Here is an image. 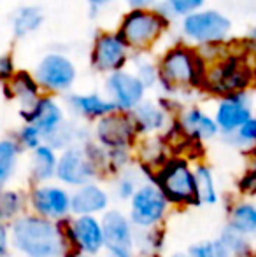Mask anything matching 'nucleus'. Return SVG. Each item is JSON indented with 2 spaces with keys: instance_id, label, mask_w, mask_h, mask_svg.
Masks as SVG:
<instances>
[{
  "instance_id": "f257e3e1",
  "label": "nucleus",
  "mask_w": 256,
  "mask_h": 257,
  "mask_svg": "<svg viewBox=\"0 0 256 257\" xmlns=\"http://www.w3.org/2000/svg\"><path fill=\"white\" fill-rule=\"evenodd\" d=\"M11 245L25 257H65L68 241L56 222L39 215H20L9 229Z\"/></svg>"
},
{
  "instance_id": "f03ea898",
  "label": "nucleus",
  "mask_w": 256,
  "mask_h": 257,
  "mask_svg": "<svg viewBox=\"0 0 256 257\" xmlns=\"http://www.w3.org/2000/svg\"><path fill=\"white\" fill-rule=\"evenodd\" d=\"M253 81V68L239 54H226L211 67H205L202 86L211 93L230 96L242 93Z\"/></svg>"
},
{
  "instance_id": "7ed1b4c3",
  "label": "nucleus",
  "mask_w": 256,
  "mask_h": 257,
  "mask_svg": "<svg viewBox=\"0 0 256 257\" xmlns=\"http://www.w3.org/2000/svg\"><path fill=\"white\" fill-rule=\"evenodd\" d=\"M205 63L204 58L188 48H174L163 56L158 68V79L165 89L179 88V86H202Z\"/></svg>"
},
{
  "instance_id": "20e7f679",
  "label": "nucleus",
  "mask_w": 256,
  "mask_h": 257,
  "mask_svg": "<svg viewBox=\"0 0 256 257\" xmlns=\"http://www.w3.org/2000/svg\"><path fill=\"white\" fill-rule=\"evenodd\" d=\"M156 186L163 193L167 203L192 205L195 200L193 170L186 159L172 158L156 173Z\"/></svg>"
},
{
  "instance_id": "39448f33",
  "label": "nucleus",
  "mask_w": 256,
  "mask_h": 257,
  "mask_svg": "<svg viewBox=\"0 0 256 257\" xmlns=\"http://www.w3.org/2000/svg\"><path fill=\"white\" fill-rule=\"evenodd\" d=\"M168 20L161 13L147 9H132L121 21L118 35L127 44V48H147L167 28Z\"/></svg>"
},
{
  "instance_id": "423d86ee",
  "label": "nucleus",
  "mask_w": 256,
  "mask_h": 257,
  "mask_svg": "<svg viewBox=\"0 0 256 257\" xmlns=\"http://www.w3.org/2000/svg\"><path fill=\"white\" fill-rule=\"evenodd\" d=\"M128 220L137 229H151L163 220L168 203L160 187L153 182H142L130 198Z\"/></svg>"
},
{
  "instance_id": "0eeeda50",
  "label": "nucleus",
  "mask_w": 256,
  "mask_h": 257,
  "mask_svg": "<svg viewBox=\"0 0 256 257\" xmlns=\"http://www.w3.org/2000/svg\"><path fill=\"white\" fill-rule=\"evenodd\" d=\"M99 175L95 161L88 153V147L70 146L56 159L55 177L65 186H84Z\"/></svg>"
},
{
  "instance_id": "6e6552de",
  "label": "nucleus",
  "mask_w": 256,
  "mask_h": 257,
  "mask_svg": "<svg viewBox=\"0 0 256 257\" xmlns=\"http://www.w3.org/2000/svg\"><path fill=\"white\" fill-rule=\"evenodd\" d=\"M104 248L109 257H133L135 254V240H133V227L128 217L120 210H109L104 213L102 220Z\"/></svg>"
},
{
  "instance_id": "1a4fd4ad",
  "label": "nucleus",
  "mask_w": 256,
  "mask_h": 257,
  "mask_svg": "<svg viewBox=\"0 0 256 257\" xmlns=\"http://www.w3.org/2000/svg\"><path fill=\"white\" fill-rule=\"evenodd\" d=\"M230 27V20L218 11H200L188 14L183 23L185 34L204 46H216L223 42L228 35Z\"/></svg>"
},
{
  "instance_id": "9d476101",
  "label": "nucleus",
  "mask_w": 256,
  "mask_h": 257,
  "mask_svg": "<svg viewBox=\"0 0 256 257\" xmlns=\"http://www.w3.org/2000/svg\"><path fill=\"white\" fill-rule=\"evenodd\" d=\"M68 245L77 248L79 255H97L104 248L100 220L95 215H77L63 229Z\"/></svg>"
},
{
  "instance_id": "9b49d317",
  "label": "nucleus",
  "mask_w": 256,
  "mask_h": 257,
  "mask_svg": "<svg viewBox=\"0 0 256 257\" xmlns=\"http://www.w3.org/2000/svg\"><path fill=\"white\" fill-rule=\"evenodd\" d=\"M30 205L34 215L48 220H62L70 213V194L62 186L41 184L30 193Z\"/></svg>"
},
{
  "instance_id": "f8f14e48",
  "label": "nucleus",
  "mask_w": 256,
  "mask_h": 257,
  "mask_svg": "<svg viewBox=\"0 0 256 257\" xmlns=\"http://www.w3.org/2000/svg\"><path fill=\"white\" fill-rule=\"evenodd\" d=\"M135 126L127 112H113L100 117L97 124V139L107 149H128L135 139Z\"/></svg>"
},
{
  "instance_id": "ddd939ff",
  "label": "nucleus",
  "mask_w": 256,
  "mask_h": 257,
  "mask_svg": "<svg viewBox=\"0 0 256 257\" xmlns=\"http://www.w3.org/2000/svg\"><path fill=\"white\" fill-rule=\"evenodd\" d=\"M75 81V68L63 54L51 53L42 58L37 67V84L51 91H65Z\"/></svg>"
},
{
  "instance_id": "4468645a",
  "label": "nucleus",
  "mask_w": 256,
  "mask_h": 257,
  "mask_svg": "<svg viewBox=\"0 0 256 257\" xmlns=\"http://www.w3.org/2000/svg\"><path fill=\"white\" fill-rule=\"evenodd\" d=\"M127 44L118 34H100L92 53V63L99 72H120L128 60Z\"/></svg>"
},
{
  "instance_id": "2eb2a0df",
  "label": "nucleus",
  "mask_w": 256,
  "mask_h": 257,
  "mask_svg": "<svg viewBox=\"0 0 256 257\" xmlns=\"http://www.w3.org/2000/svg\"><path fill=\"white\" fill-rule=\"evenodd\" d=\"M251 117H253L251 100L247 96V93L242 91L225 96L221 100V103L218 105V110H216L214 122L218 126V132L221 130L223 133L230 135V133H235Z\"/></svg>"
},
{
  "instance_id": "dca6fc26",
  "label": "nucleus",
  "mask_w": 256,
  "mask_h": 257,
  "mask_svg": "<svg viewBox=\"0 0 256 257\" xmlns=\"http://www.w3.org/2000/svg\"><path fill=\"white\" fill-rule=\"evenodd\" d=\"M107 89L113 96V103L120 112L133 110L144 98V86L135 75L127 72H114L107 79Z\"/></svg>"
},
{
  "instance_id": "f3484780",
  "label": "nucleus",
  "mask_w": 256,
  "mask_h": 257,
  "mask_svg": "<svg viewBox=\"0 0 256 257\" xmlns=\"http://www.w3.org/2000/svg\"><path fill=\"white\" fill-rule=\"evenodd\" d=\"M27 124H32L39 130L42 139H48L51 133H55L63 124L62 108L55 103V100L49 96L37 98V102L32 105L28 110L21 112Z\"/></svg>"
},
{
  "instance_id": "a211bd4d",
  "label": "nucleus",
  "mask_w": 256,
  "mask_h": 257,
  "mask_svg": "<svg viewBox=\"0 0 256 257\" xmlns=\"http://www.w3.org/2000/svg\"><path fill=\"white\" fill-rule=\"evenodd\" d=\"M109 206V194L97 184L90 182L75 187L70 194V213L77 215H95L106 212Z\"/></svg>"
},
{
  "instance_id": "6ab92c4d",
  "label": "nucleus",
  "mask_w": 256,
  "mask_h": 257,
  "mask_svg": "<svg viewBox=\"0 0 256 257\" xmlns=\"http://www.w3.org/2000/svg\"><path fill=\"white\" fill-rule=\"evenodd\" d=\"M181 130L195 140L212 139L218 133V126H216L214 119L209 117L200 108H190L183 114Z\"/></svg>"
},
{
  "instance_id": "aec40b11",
  "label": "nucleus",
  "mask_w": 256,
  "mask_h": 257,
  "mask_svg": "<svg viewBox=\"0 0 256 257\" xmlns=\"http://www.w3.org/2000/svg\"><path fill=\"white\" fill-rule=\"evenodd\" d=\"M130 117L135 126L137 133H153L165 126V112L158 105L151 102H140L133 110H130Z\"/></svg>"
},
{
  "instance_id": "412c9836",
  "label": "nucleus",
  "mask_w": 256,
  "mask_h": 257,
  "mask_svg": "<svg viewBox=\"0 0 256 257\" xmlns=\"http://www.w3.org/2000/svg\"><path fill=\"white\" fill-rule=\"evenodd\" d=\"M56 154L55 149H51L46 144H41L37 149L32 153V163H30V175L35 182L46 184L55 177L56 170Z\"/></svg>"
},
{
  "instance_id": "4be33fe9",
  "label": "nucleus",
  "mask_w": 256,
  "mask_h": 257,
  "mask_svg": "<svg viewBox=\"0 0 256 257\" xmlns=\"http://www.w3.org/2000/svg\"><path fill=\"white\" fill-rule=\"evenodd\" d=\"M195 184V200L198 205H214L218 203V189L211 168L205 165H198L193 170Z\"/></svg>"
},
{
  "instance_id": "5701e85b",
  "label": "nucleus",
  "mask_w": 256,
  "mask_h": 257,
  "mask_svg": "<svg viewBox=\"0 0 256 257\" xmlns=\"http://www.w3.org/2000/svg\"><path fill=\"white\" fill-rule=\"evenodd\" d=\"M9 93L14 95L23 105L21 112L28 110L39 98V86L35 82V79H32V75L28 72H18L11 77L9 81Z\"/></svg>"
},
{
  "instance_id": "b1692460",
  "label": "nucleus",
  "mask_w": 256,
  "mask_h": 257,
  "mask_svg": "<svg viewBox=\"0 0 256 257\" xmlns=\"http://www.w3.org/2000/svg\"><path fill=\"white\" fill-rule=\"evenodd\" d=\"M70 103L75 110L84 117H104L116 112V105L109 100L100 98L99 95H74L70 96Z\"/></svg>"
},
{
  "instance_id": "393cba45",
  "label": "nucleus",
  "mask_w": 256,
  "mask_h": 257,
  "mask_svg": "<svg viewBox=\"0 0 256 257\" xmlns=\"http://www.w3.org/2000/svg\"><path fill=\"white\" fill-rule=\"evenodd\" d=\"M228 226L237 233L251 238L256 233V206L251 201H239L230 212Z\"/></svg>"
},
{
  "instance_id": "a878e982",
  "label": "nucleus",
  "mask_w": 256,
  "mask_h": 257,
  "mask_svg": "<svg viewBox=\"0 0 256 257\" xmlns=\"http://www.w3.org/2000/svg\"><path fill=\"white\" fill-rule=\"evenodd\" d=\"M219 243L225 247L226 254L230 257H253V243L251 238L237 233L230 226H225V229L219 234Z\"/></svg>"
},
{
  "instance_id": "bb28decb",
  "label": "nucleus",
  "mask_w": 256,
  "mask_h": 257,
  "mask_svg": "<svg viewBox=\"0 0 256 257\" xmlns=\"http://www.w3.org/2000/svg\"><path fill=\"white\" fill-rule=\"evenodd\" d=\"M18 154H20V146L18 142L9 139L0 140V191L6 189L11 177L14 175L18 163Z\"/></svg>"
},
{
  "instance_id": "cd10ccee",
  "label": "nucleus",
  "mask_w": 256,
  "mask_h": 257,
  "mask_svg": "<svg viewBox=\"0 0 256 257\" xmlns=\"http://www.w3.org/2000/svg\"><path fill=\"white\" fill-rule=\"evenodd\" d=\"M42 23V13L37 7H23L18 11L16 18H14V35L16 37H25V35L35 32Z\"/></svg>"
},
{
  "instance_id": "c85d7f7f",
  "label": "nucleus",
  "mask_w": 256,
  "mask_h": 257,
  "mask_svg": "<svg viewBox=\"0 0 256 257\" xmlns=\"http://www.w3.org/2000/svg\"><path fill=\"white\" fill-rule=\"evenodd\" d=\"M25 205V198L18 191L2 189L0 191V222L6 224V220H14L21 215Z\"/></svg>"
},
{
  "instance_id": "c756f323",
  "label": "nucleus",
  "mask_w": 256,
  "mask_h": 257,
  "mask_svg": "<svg viewBox=\"0 0 256 257\" xmlns=\"http://www.w3.org/2000/svg\"><path fill=\"white\" fill-rule=\"evenodd\" d=\"M139 186H140V180H139V177H137L135 170H125V172H121V175L118 177V182H116L118 198H121V200H130Z\"/></svg>"
},
{
  "instance_id": "7c9ffc66",
  "label": "nucleus",
  "mask_w": 256,
  "mask_h": 257,
  "mask_svg": "<svg viewBox=\"0 0 256 257\" xmlns=\"http://www.w3.org/2000/svg\"><path fill=\"white\" fill-rule=\"evenodd\" d=\"M188 257H230L219 240H207L190 247Z\"/></svg>"
},
{
  "instance_id": "2f4dec72",
  "label": "nucleus",
  "mask_w": 256,
  "mask_h": 257,
  "mask_svg": "<svg viewBox=\"0 0 256 257\" xmlns=\"http://www.w3.org/2000/svg\"><path fill=\"white\" fill-rule=\"evenodd\" d=\"M18 146L25 147V149H37L39 146H41L42 142V135L39 133V130L35 128V126L32 124H25L23 128H21L20 135H18Z\"/></svg>"
},
{
  "instance_id": "473e14b6",
  "label": "nucleus",
  "mask_w": 256,
  "mask_h": 257,
  "mask_svg": "<svg viewBox=\"0 0 256 257\" xmlns=\"http://www.w3.org/2000/svg\"><path fill=\"white\" fill-rule=\"evenodd\" d=\"M167 6L176 14L188 16V14L197 13V9L204 6V0H167Z\"/></svg>"
},
{
  "instance_id": "72a5a7b5",
  "label": "nucleus",
  "mask_w": 256,
  "mask_h": 257,
  "mask_svg": "<svg viewBox=\"0 0 256 257\" xmlns=\"http://www.w3.org/2000/svg\"><path fill=\"white\" fill-rule=\"evenodd\" d=\"M235 135H237V140H239L240 144H247V146H251L256 139V121L254 119L253 117L247 119V121L244 122L239 130H237Z\"/></svg>"
},
{
  "instance_id": "f704fd0d",
  "label": "nucleus",
  "mask_w": 256,
  "mask_h": 257,
  "mask_svg": "<svg viewBox=\"0 0 256 257\" xmlns=\"http://www.w3.org/2000/svg\"><path fill=\"white\" fill-rule=\"evenodd\" d=\"M135 77L139 79L144 88H146V86H151L156 81L158 74H156V70H154V67H151V65H142V67H139V75H135Z\"/></svg>"
},
{
  "instance_id": "c9c22d12",
  "label": "nucleus",
  "mask_w": 256,
  "mask_h": 257,
  "mask_svg": "<svg viewBox=\"0 0 256 257\" xmlns=\"http://www.w3.org/2000/svg\"><path fill=\"white\" fill-rule=\"evenodd\" d=\"M14 75V63L11 56H0V81H9Z\"/></svg>"
},
{
  "instance_id": "e433bc0d",
  "label": "nucleus",
  "mask_w": 256,
  "mask_h": 257,
  "mask_svg": "<svg viewBox=\"0 0 256 257\" xmlns=\"http://www.w3.org/2000/svg\"><path fill=\"white\" fill-rule=\"evenodd\" d=\"M11 247V238H9V229L4 222H0V257H6Z\"/></svg>"
},
{
  "instance_id": "4c0bfd02",
  "label": "nucleus",
  "mask_w": 256,
  "mask_h": 257,
  "mask_svg": "<svg viewBox=\"0 0 256 257\" xmlns=\"http://www.w3.org/2000/svg\"><path fill=\"white\" fill-rule=\"evenodd\" d=\"M240 189L249 191V193H253L254 191V173L253 172H249L242 180H240Z\"/></svg>"
},
{
  "instance_id": "58836bf2",
  "label": "nucleus",
  "mask_w": 256,
  "mask_h": 257,
  "mask_svg": "<svg viewBox=\"0 0 256 257\" xmlns=\"http://www.w3.org/2000/svg\"><path fill=\"white\" fill-rule=\"evenodd\" d=\"M128 2L132 4V6L135 7V9H144V7L149 6V4L153 2V0H128Z\"/></svg>"
},
{
  "instance_id": "ea45409f",
  "label": "nucleus",
  "mask_w": 256,
  "mask_h": 257,
  "mask_svg": "<svg viewBox=\"0 0 256 257\" xmlns=\"http://www.w3.org/2000/svg\"><path fill=\"white\" fill-rule=\"evenodd\" d=\"M90 2H92L93 6H104V4H107L109 0H90Z\"/></svg>"
},
{
  "instance_id": "a19ab883",
  "label": "nucleus",
  "mask_w": 256,
  "mask_h": 257,
  "mask_svg": "<svg viewBox=\"0 0 256 257\" xmlns=\"http://www.w3.org/2000/svg\"><path fill=\"white\" fill-rule=\"evenodd\" d=\"M170 257H188V254H174V255H170Z\"/></svg>"
},
{
  "instance_id": "79ce46f5",
  "label": "nucleus",
  "mask_w": 256,
  "mask_h": 257,
  "mask_svg": "<svg viewBox=\"0 0 256 257\" xmlns=\"http://www.w3.org/2000/svg\"><path fill=\"white\" fill-rule=\"evenodd\" d=\"M75 257H102V255H75Z\"/></svg>"
}]
</instances>
